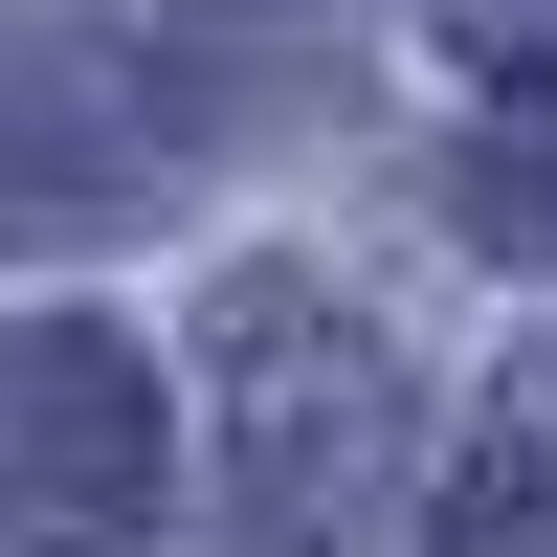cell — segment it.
<instances>
[{
    "instance_id": "cell-3",
    "label": "cell",
    "mask_w": 557,
    "mask_h": 557,
    "mask_svg": "<svg viewBox=\"0 0 557 557\" xmlns=\"http://www.w3.org/2000/svg\"><path fill=\"white\" fill-rule=\"evenodd\" d=\"M157 157H178V112L112 45L0 23V223H112V201H157Z\"/></svg>"
},
{
    "instance_id": "cell-6",
    "label": "cell",
    "mask_w": 557,
    "mask_h": 557,
    "mask_svg": "<svg viewBox=\"0 0 557 557\" xmlns=\"http://www.w3.org/2000/svg\"><path fill=\"white\" fill-rule=\"evenodd\" d=\"M446 45H469V67H557V0H424Z\"/></svg>"
},
{
    "instance_id": "cell-5",
    "label": "cell",
    "mask_w": 557,
    "mask_h": 557,
    "mask_svg": "<svg viewBox=\"0 0 557 557\" xmlns=\"http://www.w3.org/2000/svg\"><path fill=\"white\" fill-rule=\"evenodd\" d=\"M446 223H469V246H557V112L469 134V157H446Z\"/></svg>"
},
{
    "instance_id": "cell-4",
    "label": "cell",
    "mask_w": 557,
    "mask_h": 557,
    "mask_svg": "<svg viewBox=\"0 0 557 557\" xmlns=\"http://www.w3.org/2000/svg\"><path fill=\"white\" fill-rule=\"evenodd\" d=\"M446 557H557V335L491 380V424L446 446Z\"/></svg>"
},
{
    "instance_id": "cell-1",
    "label": "cell",
    "mask_w": 557,
    "mask_h": 557,
    "mask_svg": "<svg viewBox=\"0 0 557 557\" xmlns=\"http://www.w3.org/2000/svg\"><path fill=\"white\" fill-rule=\"evenodd\" d=\"M201 401H223V491H246L268 557H380V513H401V357H380L357 290H312V268H223Z\"/></svg>"
},
{
    "instance_id": "cell-2",
    "label": "cell",
    "mask_w": 557,
    "mask_h": 557,
    "mask_svg": "<svg viewBox=\"0 0 557 557\" xmlns=\"http://www.w3.org/2000/svg\"><path fill=\"white\" fill-rule=\"evenodd\" d=\"M157 380H134V335H89V312H23L0 335V535L23 557H112L157 535Z\"/></svg>"
}]
</instances>
